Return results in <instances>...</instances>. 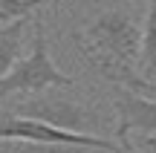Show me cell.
<instances>
[{
	"label": "cell",
	"mask_w": 156,
	"mask_h": 153,
	"mask_svg": "<svg viewBox=\"0 0 156 153\" xmlns=\"http://www.w3.org/2000/svg\"><path fill=\"white\" fill-rule=\"evenodd\" d=\"M73 40L84 61L113 87H124L142 96L156 92V81L145 78V72L136 69V64L142 61V29L127 12H101L84 29H75Z\"/></svg>",
	"instance_id": "obj_1"
},
{
	"label": "cell",
	"mask_w": 156,
	"mask_h": 153,
	"mask_svg": "<svg viewBox=\"0 0 156 153\" xmlns=\"http://www.w3.org/2000/svg\"><path fill=\"white\" fill-rule=\"evenodd\" d=\"M35 23V40H32V52L26 58L15 64L9 69L6 78H0V101H6L15 92H26V96H38L44 90H69L75 87V78L55 67V61L49 58V46H46V32L41 17H32Z\"/></svg>",
	"instance_id": "obj_2"
},
{
	"label": "cell",
	"mask_w": 156,
	"mask_h": 153,
	"mask_svg": "<svg viewBox=\"0 0 156 153\" xmlns=\"http://www.w3.org/2000/svg\"><path fill=\"white\" fill-rule=\"evenodd\" d=\"M15 116H26V119H38L46 121L52 127H61V130H73V133H87L90 127L101 124V116L95 110L84 107V104L73 101L67 96H58V92H46V96H32L29 101L17 104L12 110Z\"/></svg>",
	"instance_id": "obj_3"
},
{
	"label": "cell",
	"mask_w": 156,
	"mask_h": 153,
	"mask_svg": "<svg viewBox=\"0 0 156 153\" xmlns=\"http://www.w3.org/2000/svg\"><path fill=\"white\" fill-rule=\"evenodd\" d=\"M113 107H116V133H113V139L122 144L124 153H136L130 136L136 133V136L145 139L156 133V98L116 87Z\"/></svg>",
	"instance_id": "obj_4"
},
{
	"label": "cell",
	"mask_w": 156,
	"mask_h": 153,
	"mask_svg": "<svg viewBox=\"0 0 156 153\" xmlns=\"http://www.w3.org/2000/svg\"><path fill=\"white\" fill-rule=\"evenodd\" d=\"M26 23H32V15L17 17V20L0 26V78H6L9 69L20 61V46H23V35H26Z\"/></svg>",
	"instance_id": "obj_5"
},
{
	"label": "cell",
	"mask_w": 156,
	"mask_h": 153,
	"mask_svg": "<svg viewBox=\"0 0 156 153\" xmlns=\"http://www.w3.org/2000/svg\"><path fill=\"white\" fill-rule=\"evenodd\" d=\"M0 153H107V150L81 148V144H67V142H23V139H0Z\"/></svg>",
	"instance_id": "obj_6"
},
{
	"label": "cell",
	"mask_w": 156,
	"mask_h": 153,
	"mask_svg": "<svg viewBox=\"0 0 156 153\" xmlns=\"http://www.w3.org/2000/svg\"><path fill=\"white\" fill-rule=\"evenodd\" d=\"M142 64H145V78L156 81V0L147 3L142 23Z\"/></svg>",
	"instance_id": "obj_7"
},
{
	"label": "cell",
	"mask_w": 156,
	"mask_h": 153,
	"mask_svg": "<svg viewBox=\"0 0 156 153\" xmlns=\"http://www.w3.org/2000/svg\"><path fill=\"white\" fill-rule=\"evenodd\" d=\"M139 144H142L145 150H156V139H153V136H145V139H139Z\"/></svg>",
	"instance_id": "obj_8"
}]
</instances>
